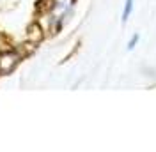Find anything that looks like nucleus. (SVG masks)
<instances>
[{"instance_id":"f257e3e1","label":"nucleus","mask_w":156,"mask_h":152,"mask_svg":"<svg viewBox=\"0 0 156 152\" xmlns=\"http://www.w3.org/2000/svg\"><path fill=\"white\" fill-rule=\"evenodd\" d=\"M44 2L46 4H41L39 7L48 21V30L51 34H57L73 16L76 0H44Z\"/></svg>"},{"instance_id":"f03ea898","label":"nucleus","mask_w":156,"mask_h":152,"mask_svg":"<svg viewBox=\"0 0 156 152\" xmlns=\"http://www.w3.org/2000/svg\"><path fill=\"white\" fill-rule=\"evenodd\" d=\"M23 55L14 48H7L0 51V76H9L21 64Z\"/></svg>"},{"instance_id":"7ed1b4c3","label":"nucleus","mask_w":156,"mask_h":152,"mask_svg":"<svg viewBox=\"0 0 156 152\" xmlns=\"http://www.w3.org/2000/svg\"><path fill=\"white\" fill-rule=\"evenodd\" d=\"M133 5H135V0H124V9H122V23H126L131 12H133Z\"/></svg>"},{"instance_id":"20e7f679","label":"nucleus","mask_w":156,"mask_h":152,"mask_svg":"<svg viewBox=\"0 0 156 152\" xmlns=\"http://www.w3.org/2000/svg\"><path fill=\"white\" fill-rule=\"evenodd\" d=\"M138 43H140V36H138V34H133V36H131V39L128 41V46H126V48H128V51H131V50H135Z\"/></svg>"}]
</instances>
